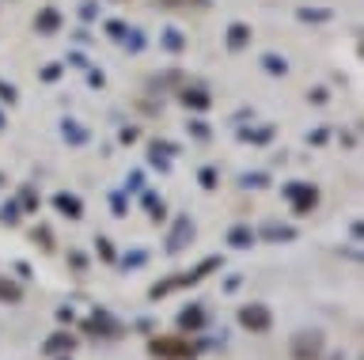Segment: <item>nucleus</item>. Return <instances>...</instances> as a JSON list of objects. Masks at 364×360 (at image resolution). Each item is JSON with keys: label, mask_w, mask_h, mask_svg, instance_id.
<instances>
[{"label": "nucleus", "mask_w": 364, "mask_h": 360, "mask_svg": "<svg viewBox=\"0 0 364 360\" xmlns=\"http://www.w3.org/2000/svg\"><path fill=\"white\" fill-rule=\"evenodd\" d=\"M323 334L318 330H300V334H292V342H289V353L292 360H318L323 356Z\"/></svg>", "instance_id": "f257e3e1"}, {"label": "nucleus", "mask_w": 364, "mask_h": 360, "mask_svg": "<svg viewBox=\"0 0 364 360\" xmlns=\"http://www.w3.org/2000/svg\"><path fill=\"white\" fill-rule=\"evenodd\" d=\"M239 326L250 334H269L273 315H269L266 303H243V307H239Z\"/></svg>", "instance_id": "f03ea898"}, {"label": "nucleus", "mask_w": 364, "mask_h": 360, "mask_svg": "<svg viewBox=\"0 0 364 360\" xmlns=\"http://www.w3.org/2000/svg\"><path fill=\"white\" fill-rule=\"evenodd\" d=\"M284 197L292 201L296 217H307V212L315 209V201H318V194H315V186H304V182H296V186H289V190H284Z\"/></svg>", "instance_id": "7ed1b4c3"}, {"label": "nucleus", "mask_w": 364, "mask_h": 360, "mask_svg": "<svg viewBox=\"0 0 364 360\" xmlns=\"http://www.w3.org/2000/svg\"><path fill=\"white\" fill-rule=\"evenodd\" d=\"M152 353H156V356L175 360V356H190L193 349H190L186 342H175V337H156V342H152Z\"/></svg>", "instance_id": "20e7f679"}, {"label": "nucleus", "mask_w": 364, "mask_h": 360, "mask_svg": "<svg viewBox=\"0 0 364 360\" xmlns=\"http://www.w3.org/2000/svg\"><path fill=\"white\" fill-rule=\"evenodd\" d=\"M73 349H76V337L73 334H53V337H46V345H42V353L46 356H57V353H73Z\"/></svg>", "instance_id": "39448f33"}, {"label": "nucleus", "mask_w": 364, "mask_h": 360, "mask_svg": "<svg viewBox=\"0 0 364 360\" xmlns=\"http://www.w3.org/2000/svg\"><path fill=\"white\" fill-rule=\"evenodd\" d=\"M201 326H205V311L198 307V303H193V307H186V311L178 315V330H182V334H198Z\"/></svg>", "instance_id": "423d86ee"}, {"label": "nucleus", "mask_w": 364, "mask_h": 360, "mask_svg": "<svg viewBox=\"0 0 364 360\" xmlns=\"http://www.w3.org/2000/svg\"><path fill=\"white\" fill-rule=\"evenodd\" d=\"M190 235H193V224H190V220H178V224H175V231H171V243H167V251H171V254H175V251H182Z\"/></svg>", "instance_id": "0eeeda50"}, {"label": "nucleus", "mask_w": 364, "mask_h": 360, "mask_svg": "<svg viewBox=\"0 0 364 360\" xmlns=\"http://www.w3.org/2000/svg\"><path fill=\"white\" fill-rule=\"evenodd\" d=\"M23 300V288L16 285V280L0 277V303H19Z\"/></svg>", "instance_id": "6e6552de"}, {"label": "nucleus", "mask_w": 364, "mask_h": 360, "mask_svg": "<svg viewBox=\"0 0 364 360\" xmlns=\"http://www.w3.org/2000/svg\"><path fill=\"white\" fill-rule=\"evenodd\" d=\"M228 243H232V246H239V251H243V246H250V243H255V231H250V228H243V224H239V228H232V231H228Z\"/></svg>", "instance_id": "1a4fd4ad"}, {"label": "nucleus", "mask_w": 364, "mask_h": 360, "mask_svg": "<svg viewBox=\"0 0 364 360\" xmlns=\"http://www.w3.org/2000/svg\"><path fill=\"white\" fill-rule=\"evenodd\" d=\"M53 205L61 209L65 217H73V220L80 217V201H76V197H68V194H57V197H53Z\"/></svg>", "instance_id": "9d476101"}, {"label": "nucleus", "mask_w": 364, "mask_h": 360, "mask_svg": "<svg viewBox=\"0 0 364 360\" xmlns=\"http://www.w3.org/2000/svg\"><path fill=\"white\" fill-rule=\"evenodd\" d=\"M266 235H269V239H292V228H277V224H269V228H266Z\"/></svg>", "instance_id": "9b49d317"}, {"label": "nucleus", "mask_w": 364, "mask_h": 360, "mask_svg": "<svg viewBox=\"0 0 364 360\" xmlns=\"http://www.w3.org/2000/svg\"><path fill=\"white\" fill-rule=\"evenodd\" d=\"M34 243H38L42 251H53V243H50V231H46V228H34Z\"/></svg>", "instance_id": "f8f14e48"}, {"label": "nucleus", "mask_w": 364, "mask_h": 360, "mask_svg": "<svg viewBox=\"0 0 364 360\" xmlns=\"http://www.w3.org/2000/svg\"><path fill=\"white\" fill-rule=\"evenodd\" d=\"M38 27H42V31H53V27H57V12H42Z\"/></svg>", "instance_id": "ddd939ff"}, {"label": "nucleus", "mask_w": 364, "mask_h": 360, "mask_svg": "<svg viewBox=\"0 0 364 360\" xmlns=\"http://www.w3.org/2000/svg\"><path fill=\"white\" fill-rule=\"evenodd\" d=\"M0 220H4V224H16V220H19L16 205H4V209H0Z\"/></svg>", "instance_id": "4468645a"}, {"label": "nucleus", "mask_w": 364, "mask_h": 360, "mask_svg": "<svg viewBox=\"0 0 364 360\" xmlns=\"http://www.w3.org/2000/svg\"><path fill=\"white\" fill-rule=\"evenodd\" d=\"M243 42H247V27H232V46L239 50Z\"/></svg>", "instance_id": "2eb2a0df"}, {"label": "nucleus", "mask_w": 364, "mask_h": 360, "mask_svg": "<svg viewBox=\"0 0 364 360\" xmlns=\"http://www.w3.org/2000/svg\"><path fill=\"white\" fill-rule=\"evenodd\" d=\"M99 254L107 258V262H110V258H114V246H110V239H99Z\"/></svg>", "instance_id": "dca6fc26"}, {"label": "nucleus", "mask_w": 364, "mask_h": 360, "mask_svg": "<svg viewBox=\"0 0 364 360\" xmlns=\"http://www.w3.org/2000/svg\"><path fill=\"white\" fill-rule=\"evenodd\" d=\"M0 99H8V103H11V99H16V92H11V87H4V84H0Z\"/></svg>", "instance_id": "f3484780"}, {"label": "nucleus", "mask_w": 364, "mask_h": 360, "mask_svg": "<svg viewBox=\"0 0 364 360\" xmlns=\"http://www.w3.org/2000/svg\"><path fill=\"white\" fill-rule=\"evenodd\" d=\"M330 360H346V356H341V353H338V356H330Z\"/></svg>", "instance_id": "a211bd4d"}, {"label": "nucleus", "mask_w": 364, "mask_h": 360, "mask_svg": "<svg viewBox=\"0 0 364 360\" xmlns=\"http://www.w3.org/2000/svg\"><path fill=\"white\" fill-rule=\"evenodd\" d=\"M61 360H68V353H65V356H61Z\"/></svg>", "instance_id": "6ab92c4d"}]
</instances>
